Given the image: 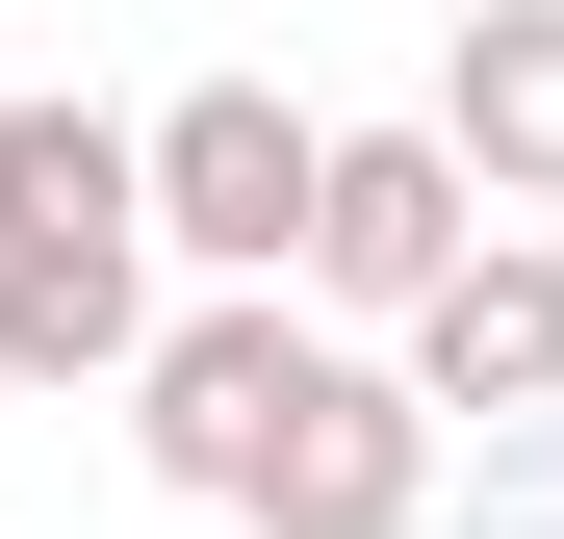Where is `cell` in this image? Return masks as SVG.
<instances>
[{"label": "cell", "instance_id": "1", "mask_svg": "<svg viewBox=\"0 0 564 539\" xmlns=\"http://www.w3.org/2000/svg\"><path fill=\"white\" fill-rule=\"evenodd\" d=\"M129 411H154V488H180V514H308L334 411H359V359H334V334H282V283H231V309H180V334L129 359Z\"/></svg>", "mask_w": 564, "mask_h": 539}, {"label": "cell", "instance_id": "2", "mask_svg": "<svg viewBox=\"0 0 564 539\" xmlns=\"http://www.w3.org/2000/svg\"><path fill=\"white\" fill-rule=\"evenodd\" d=\"M308 180H334V129L282 104V77H180L129 129V206H154V257H206V283H282V257H308Z\"/></svg>", "mask_w": 564, "mask_h": 539}, {"label": "cell", "instance_id": "3", "mask_svg": "<svg viewBox=\"0 0 564 539\" xmlns=\"http://www.w3.org/2000/svg\"><path fill=\"white\" fill-rule=\"evenodd\" d=\"M462 206H488V180H462L436 129H334V180H308V283H334V309H436V283H462Z\"/></svg>", "mask_w": 564, "mask_h": 539}, {"label": "cell", "instance_id": "4", "mask_svg": "<svg viewBox=\"0 0 564 539\" xmlns=\"http://www.w3.org/2000/svg\"><path fill=\"white\" fill-rule=\"evenodd\" d=\"M411 411H564V257L462 231V283L411 309Z\"/></svg>", "mask_w": 564, "mask_h": 539}, {"label": "cell", "instance_id": "5", "mask_svg": "<svg viewBox=\"0 0 564 539\" xmlns=\"http://www.w3.org/2000/svg\"><path fill=\"white\" fill-rule=\"evenodd\" d=\"M436 154L488 180V206H564V0H462V52H436Z\"/></svg>", "mask_w": 564, "mask_h": 539}, {"label": "cell", "instance_id": "6", "mask_svg": "<svg viewBox=\"0 0 564 539\" xmlns=\"http://www.w3.org/2000/svg\"><path fill=\"white\" fill-rule=\"evenodd\" d=\"M129 359H154V231L0 257V386H129Z\"/></svg>", "mask_w": 564, "mask_h": 539}, {"label": "cell", "instance_id": "7", "mask_svg": "<svg viewBox=\"0 0 564 539\" xmlns=\"http://www.w3.org/2000/svg\"><path fill=\"white\" fill-rule=\"evenodd\" d=\"M77 231H154V206H129V129L26 77V104H0V257H77Z\"/></svg>", "mask_w": 564, "mask_h": 539}, {"label": "cell", "instance_id": "8", "mask_svg": "<svg viewBox=\"0 0 564 539\" xmlns=\"http://www.w3.org/2000/svg\"><path fill=\"white\" fill-rule=\"evenodd\" d=\"M411 514H436V436H411V386H359L308 463V539H411Z\"/></svg>", "mask_w": 564, "mask_h": 539}]
</instances>
